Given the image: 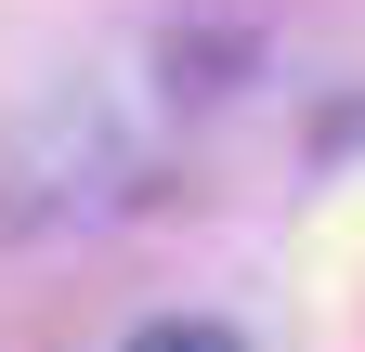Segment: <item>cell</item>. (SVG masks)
<instances>
[{
  "label": "cell",
  "mask_w": 365,
  "mask_h": 352,
  "mask_svg": "<svg viewBox=\"0 0 365 352\" xmlns=\"http://www.w3.org/2000/svg\"><path fill=\"white\" fill-rule=\"evenodd\" d=\"M118 352H248V339H235V326H209V314H170V326L118 339Z\"/></svg>",
  "instance_id": "cell-1"
}]
</instances>
